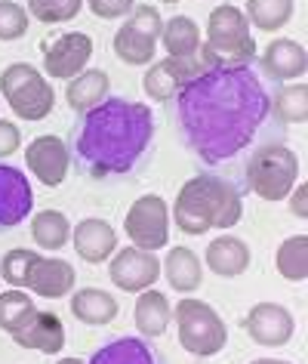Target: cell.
Listing matches in <instances>:
<instances>
[{
	"instance_id": "6da1fadb",
	"label": "cell",
	"mask_w": 308,
	"mask_h": 364,
	"mask_svg": "<svg viewBox=\"0 0 308 364\" xmlns=\"http://www.w3.org/2000/svg\"><path fill=\"white\" fill-rule=\"evenodd\" d=\"M176 127L204 164H225L256 139L271 114V96L256 62H219L179 87Z\"/></svg>"
},
{
	"instance_id": "7a4b0ae2",
	"label": "cell",
	"mask_w": 308,
	"mask_h": 364,
	"mask_svg": "<svg viewBox=\"0 0 308 364\" xmlns=\"http://www.w3.org/2000/svg\"><path fill=\"white\" fill-rule=\"evenodd\" d=\"M154 145V112L145 102L108 96L80 117L68 149L89 179H123L142 170Z\"/></svg>"
},
{
	"instance_id": "3957f363",
	"label": "cell",
	"mask_w": 308,
	"mask_h": 364,
	"mask_svg": "<svg viewBox=\"0 0 308 364\" xmlns=\"http://www.w3.org/2000/svg\"><path fill=\"white\" fill-rule=\"evenodd\" d=\"M243 216L241 188L231 179L201 173L179 188L173 204V223L185 235H204L213 229H234Z\"/></svg>"
},
{
	"instance_id": "277c9868",
	"label": "cell",
	"mask_w": 308,
	"mask_h": 364,
	"mask_svg": "<svg viewBox=\"0 0 308 364\" xmlns=\"http://www.w3.org/2000/svg\"><path fill=\"white\" fill-rule=\"evenodd\" d=\"M243 176H247V188L253 195H259L262 201H284L296 188L299 158L287 145L268 142L253 151V158L243 167Z\"/></svg>"
},
{
	"instance_id": "5b68a950",
	"label": "cell",
	"mask_w": 308,
	"mask_h": 364,
	"mask_svg": "<svg viewBox=\"0 0 308 364\" xmlns=\"http://www.w3.org/2000/svg\"><path fill=\"white\" fill-rule=\"evenodd\" d=\"M173 318L179 327V346L188 355L213 358L229 343V327H225L222 315L210 303H204V299H182V303H176Z\"/></svg>"
},
{
	"instance_id": "8992f818",
	"label": "cell",
	"mask_w": 308,
	"mask_h": 364,
	"mask_svg": "<svg viewBox=\"0 0 308 364\" xmlns=\"http://www.w3.org/2000/svg\"><path fill=\"white\" fill-rule=\"evenodd\" d=\"M0 93H4L6 105L25 121H43L56 105L53 84L43 77V71L28 62H16L0 75Z\"/></svg>"
},
{
	"instance_id": "52a82bcc",
	"label": "cell",
	"mask_w": 308,
	"mask_h": 364,
	"mask_svg": "<svg viewBox=\"0 0 308 364\" xmlns=\"http://www.w3.org/2000/svg\"><path fill=\"white\" fill-rule=\"evenodd\" d=\"M207 47L225 62H256V41L250 38L243 10L231 4L216 6L207 19Z\"/></svg>"
},
{
	"instance_id": "ba28073f",
	"label": "cell",
	"mask_w": 308,
	"mask_h": 364,
	"mask_svg": "<svg viewBox=\"0 0 308 364\" xmlns=\"http://www.w3.org/2000/svg\"><path fill=\"white\" fill-rule=\"evenodd\" d=\"M160 31H164V19L154 6L142 4L133 6L130 19L114 31V53L126 65H148L158 50Z\"/></svg>"
},
{
	"instance_id": "9c48e42d",
	"label": "cell",
	"mask_w": 308,
	"mask_h": 364,
	"mask_svg": "<svg viewBox=\"0 0 308 364\" xmlns=\"http://www.w3.org/2000/svg\"><path fill=\"white\" fill-rule=\"evenodd\" d=\"M123 232L130 235L133 247L142 250H164L170 244V207L160 195H142L130 207L123 220Z\"/></svg>"
},
{
	"instance_id": "30bf717a",
	"label": "cell",
	"mask_w": 308,
	"mask_h": 364,
	"mask_svg": "<svg viewBox=\"0 0 308 364\" xmlns=\"http://www.w3.org/2000/svg\"><path fill=\"white\" fill-rule=\"evenodd\" d=\"M108 278H111L114 287H121L123 294H142V290H148L154 281L160 278V259L154 257L151 250L123 247L108 262Z\"/></svg>"
},
{
	"instance_id": "8fae6325",
	"label": "cell",
	"mask_w": 308,
	"mask_h": 364,
	"mask_svg": "<svg viewBox=\"0 0 308 364\" xmlns=\"http://www.w3.org/2000/svg\"><path fill=\"white\" fill-rule=\"evenodd\" d=\"M25 164L38 182H43L47 188H59L71 167V149L59 136H38L25 149Z\"/></svg>"
},
{
	"instance_id": "7c38bea8",
	"label": "cell",
	"mask_w": 308,
	"mask_h": 364,
	"mask_svg": "<svg viewBox=\"0 0 308 364\" xmlns=\"http://www.w3.org/2000/svg\"><path fill=\"white\" fill-rule=\"evenodd\" d=\"M34 192L25 170L0 164V232H10L31 216Z\"/></svg>"
},
{
	"instance_id": "4fadbf2b",
	"label": "cell",
	"mask_w": 308,
	"mask_h": 364,
	"mask_svg": "<svg viewBox=\"0 0 308 364\" xmlns=\"http://www.w3.org/2000/svg\"><path fill=\"white\" fill-rule=\"evenodd\" d=\"M243 327H247V333H250L253 343L268 346V349H280V346H287L290 340H293V333H296L293 315H290L280 303H259V306H253L247 312V321H243Z\"/></svg>"
},
{
	"instance_id": "5bb4252c",
	"label": "cell",
	"mask_w": 308,
	"mask_h": 364,
	"mask_svg": "<svg viewBox=\"0 0 308 364\" xmlns=\"http://www.w3.org/2000/svg\"><path fill=\"white\" fill-rule=\"evenodd\" d=\"M93 56V41L84 31H68L53 43L43 56V71L56 80H71L80 71H87V62Z\"/></svg>"
},
{
	"instance_id": "9a60e30c",
	"label": "cell",
	"mask_w": 308,
	"mask_h": 364,
	"mask_svg": "<svg viewBox=\"0 0 308 364\" xmlns=\"http://www.w3.org/2000/svg\"><path fill=\"white\" fill-rule=\"evenodd\" d=\"M10 336L22 349H38L43 355H59L65 349V324L59 321V315L40 312V309H34L28 321Z\"/></svg>"
},
{
	"instance_id": "2e32d148",
	"label": "cell",
	"mask_w": 308,
	"mask_h": 364,
	"mask_svg": "<svg viewBox=\"0 0 308 364\" xmlns=\"http://www.w3.org/2000/svg\"><path fill=\"white\" fill-rule=\"evenodd\" d=\"M259 68L262 75L271 77L275 84H284V80H296L305 75L308 68V53L299 41H290V38H275L265 47L259 59Z\"/></svg>"
},
{
	"instance_id": "e0dca14e",
	"label": "cell",
	"mask_w": 308,
	"mask_h": 364,
	"mask_svg": "<svg viewBox=\"0 0 308 364\" xmlns=\"http://www.w3.org/2000/svg\"><path fill=\"white\" fill-rule=\"evenodd\" d=\"M75 266L65 259H56V257H38L34 266L28 272V281L25 287L34 290L38 296H47V299H62L75 290Z\"/></svg>"
},
{
	"instance_id": "ac0fdd59",
	"label": "cell",
	"mask_w": 308,
	"mask_h": 364,
	"mask_svg": "<svg viewBox=\"0 0 308 364\" xmlns=\"http://www.w3.org/2000/svg\"><path fill=\"white\" fill-rule=\"evenodd\" d=\"M87 364H167V358L145 336H117L99 346Z\"/></svg>"
},
{
	"instance_id": "d6986e66",
	"label": "cell",
	"mask_w": 308,
	"mask_h": 364,
	"mask_svg": "<svg viewBox=\"0 0 308 364\" xmlns=\"http://www.w3.org/2000/svg\"><path fill=\"white\" fill-rule=\"evenodd\" d=\"M71 235H75L77 257L84 262H89V266H99V262L111 259L114 250H117V232L105 220H96V216L80 220Z\"/></svg>"
},
{
	"instance_id": "ffe728a7",
	"label": "cell",
	"mask_w": 308,
	"mask_h": 364,
	"mask_svg": "<svg viewBox=\"0 0 308 364\" xmlns=\"http://www.w3.org/2000/svg\"><path fill=\"white\" fill-rule=\"evenodd\" d=\"M207 266H210L219 278H238L250 269V247L234 235H222V238L210 241V247L204 253Z\"/></svg>"
},
{
	"instance_id": "44dd1931",
	"label": "cell",
	"mask_w": 308,
	"mask_h": 364,
	"mask_svg": "<svg viewBox=\"0 0 308 364\" xmlns=\"http://www.w3.org/2000/svg\"><path fill=\"white\" fill-rule=\"evenodd\" d=\"M136 331H139L145 340H154L160 336L173 321V309H170V299L160 294V290H142L139 299H136Z\"/></svg>"
},
{
	"instance_id": "7402d4cb",
	"label": "cell",
	"mask_w": 308,
	"mask_h": 364,
	"mask_svg": "<svg viewBox=\"0 0 308 364\" xmlns=\"http://www.w3.org/2000/svg\"><path fill=\"white\" fill-rule=\"evenodd\" d=\"M71 315L80 324H89V327L111 324L117 318V299L99 287H80L71 296Z\"/></svg>"
},
{
	"instance_id": "603a6c76",
	"label": "cell",
	"mask_w": 308,
	"mask_h": 364,
	"mask_svg": "<svg viewBox=\"0 0 308 364\" xmlns=\"http://www.w3.org/2000/svg\"><path fill=\"white\" fill-rule=\"evenodd\" d=\"M108 87H111V80H108V75L102 68L80 71L77 77H71V84L65 90V99H68L71 112L87 114L89 108H96L102 99H108Z\"/></svg>"
},
{
	"instance_id": "cb8c5ba5",
	"label": "cell",
	"mask_w": 308,
	"mask_h": 364,
	"mask_svg": "<svg viewBox=\"0 0 308 364\" xmlns=\"http://www.w3.org/2000/svg\"><path fill=\"white\" fill-rule=\"evenodd\" d=\"M164 275L170 281V287L179 290V294H192V290L204 284V266L197 259V253L188 247H173L167 253Z\"/></svg>"
},
{
	"instance_id": "d4e9b609",
	"label": "cell",
	"mask_w": 308,
	"mask_h": 364,
	"mask_svg": "<svg viewBox=\"0 0 308 364\" xmlns=\"http://www.w3.org/2000/svg\"><path fill=\"white\" fill-rule=\"evenodd\" d=\"M160 41H164V50L170 53L173 59H185V56H194L201 50V28L194 25V19L188 16H173V19L164 22V31H160Z\"/></svg>"
},
{
	"instance_id": "484cf974",
	"label": "cell",
	"mask_w": 308,
	"mask_h": 364,
	"mask_svg": "<svg viewBox=\"0 0 308 364\" xmlns=\"http://www.w3.org/2000/svg\"><path fill=\"white\" fill-rule=\"evenodd\" d=\"M31 238L43 250H62L71 241V223L62 210H40L31 220Z\"/></svg>"
},
{
	"instance_id": "4316f807",
	"label": "cell",
	"mask_w": 308,
	"mask_h": 364,
	"mask_svg": "<svg viewBox=\"0 0 308 364\" xmlns=\"http://www.w3.org/2000/svg\"><path fill=\"white\" fill-rule=\"evenodd\" d=\"M243 16L259 31H280L293 19V0H247Z\"/></svg>"
},
{
	"instance_id": "83f0119b",
	"label": "cell",
	"mask_w": 308,
	"mask_h": 364,
	"mask_svg": "<svg viewBox=\"0 0 308 364\" xmlns=\"http://www.w3.org/2000/svg\"><path fill=\"white\" fill-rule=\"evenodd\" d=\"M275 266L280 272V278L287 281H305L308 278V235H293L277 247Z\"/></svg>"
},
{
	"instance_id": "f1b7e54d",
	"label": "cell",
	"mask_w": 308,
	"mask_h": 364,
	"mask_svg": "<svg viewBox=\"0 0 308 364\" xmlns=\"http://www.w3.org/2000/svg\"><path fill=\"white\" fill-rule=\"evenodd\" d=\"M179 87H182V80L176 77L170 59L154 62V65L145 71V77H142V90L148 93V99H154V102H170V99L179 93Z\"/></svg>"
},
{
	"instance_id": "f546056e",
	"label": "cell",
	"mask_w": 308,
	"mask_h": 364,
	"mask_svg": "<svg viewBox=\"0 0 308 364\" xmlns=\"http://www.w3.org/2000/svg\"><path fill=\"white\" fill-rule=\"evenodd\" d=\"M31 312H34V303L25 290L13 287L6 294H0V331L16 333L31 318Z\"/></svg>"
},
{
	"instance_id": "4dcf8cb0",
	"label": "cell",
	"mask_w": 308,
	"mask_h": 364,
	"mask_svg": "<svg viewBox=\"0 0 308 364\" xmlns=\"http://www.w3.org/2000/svg\"><path fill=\"white\" fill-rule=\"evenodd\" d=\"M271 112H277L280 121H287V124H305V117H308V90H305V84L280 87L275 102H271Z\"/></svg>"
},
{
	"instance_id": "1f68e13d",
	"label": "cell",
	"mask_w": 308,
	"mask_h": 364,
	"mask_svg": "<svg viewBox=\"0 0 308 364\" xmlns=\"http://www.w3.org/2000/svg\"><path fill=\"white\" fill-rule=\"evenodd\" d=\"M80 6H84V0H28V13L47 25L75 19L80 13Z\"/></svg>"
},
{
	"instance_id": "d6a6232c",
	"label": "cell",
	"mask_w": 308,
	"mask_h": 364,
	"mask_svg": "<svg viewBox=\"0 0 308 364\" xmlns=\"http://www.w3.org/2000/svg\"><path fill=\"white\" fill-rule=\"evenodd\" d=\"M38 257H40V253L25 250V247L10 250L4 259H0V278H4L6 284H13V287H25L28 272H31V266H34V259H38Z\"/></svg>"
},
{
	"instance_id": "836d02e7",
	"label": "cell",
	"mask_w": 308,
	"mask_h": 364,
	"mask_svg": "<svg viewBox=\"0 0 308 364\" xmlns=\"http://www.w3.org/2000/svg\"><path fill=\"white\" fill-rule=\"evenodd\" d=\"M28 31V10L13 0H0V41H19Z\"/></svg>"
},
{
	"instance_id": "e575fe53",
	"label": "cell",
	"mask_w": 308,
	"mask_h": 364,
	"mask_svg": "<svg viewBox=\"0 0 308 364\" xmlns=\"http://www.w3.org/2000/svg\"><path fill=\"white\" fill-rule=\"evenodd\" d=\"M87 4L99 19H123L133 13L136 0H87Z\"/></svg>"
},
{
	"instance_id": "d590c367",
	"label": "cell",
	"mask_w": 308,
	"mask_h": 364,
	"mask_svg": "<svg viewBox=\"0 0 308 364\" xmlns=\"http://www.w3.org/2000/svg\"><path fill=\"white\" fill-rule=\"evenodd\" d=\"M19 145H22L19 127L10 121H0V158H10L13 151H19Z\"/></svg>"
},
{
	"instance_id": "8d00e7d4",
	"label": "cell",
	"mask_w": 308,
	"mask_h": 364,
	"mask_svg": "<svg viewBox=\"0 0 308 364\" xmlns=\"http://www.w3.org/2000/svg\"><path fill=\"white\" fill-rule=\"evenodd\" d=\"M290 210H293L296 220H305L308 216V186H296L293 198H290Z\"/></svg>"
},
{
	"instance_id": "74e56055",
	"label": "cell",
	"mask_w": 308,
	"mask_h": 364,
	"mask_svg": "<svg viewBox=\"0 0 308 364\" xmlns=\"http://www.w3.org/2000/svg\"><path fill=\"white\" fill-rule=\"evenodd\" d=\"M250 364H290V361H280V358H259V361H250Z\"/></svg>"
},
{
	"instance_id": "f35d334b",
	"label": "cell",
	"mask_w": 308,
	"mask_h": 364,
	"mask_svg": "<svg viewBox=\"0 0 308 364\" xmlns=\"http://www.w3.org/2000/svg\"><path fill=\"white\" fill-rule=\"evenodd\" d=\"M56 364H84L80 358H62V361H56Z\"/></svg>"
},
{
	"instance_id": "ab89813d",
	"label": "cell",
	"mask_w": 308,
	"mask_h": 364,
	"mask_svg": "<svg viewBox=\"0 0 308 364\" xmlns=\"http://www.w3.org/2000/svg\"><path fill=\"white\" fill-rule=\"evenodd\" d=\"M160 4H179V0H160Z\"/></svg>"
}]
</instances>
